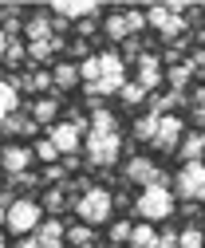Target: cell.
Instances as JSON below:
<instances>
[{
  "label": "cell",
  "mask_w": 205,
  "mask_h": 248,
  "mask_svg": "<svg viewBox=\"0 0 205 248\" xmlns=\"http://www.w3.org/2000/svg\"><path fill=\"white\" fill-rule=\"evenodd\" d=\"M142 99H146V91H142V83H138V79H126V87L119 91V103H123V107H138Z\"/></svg>",
  "instance_id": "obj_26"
},
{
  "label": "cell",
  "mask_w": 205,
  "mask_h": 248,
  "mask_svg": "<svg viewBox=\"0 0 205 248\" xmlns=\"http://www.w3.org/2000/svg\"><path fill=\"white\" fill-rule=\"evenodd\" d=\"M0 130H4V134H32V130H36V118L16 110V114H8L4 122H0Z\"/></svg>",
  "instance_id": "obj_19"
},
{
  "label": "cell",
  "mask_w": 205,
  "mask_h": 248,
  "mask_svg": "<svg viewBox=\"0 0 205 248\" xmlns=\"http://www.w3.org/2000/svg\"><path fill=\"white\" fill-rule=\"evenodd\" d=\"M40 225H44V205L28 201V197H20V201H12V205H8V229H12L16 236L36 232Z\"/></svg>",
  "instance_id": "obj_5"
},
{
  "label": "cell",
  "mask_w": 205,
  "mask_h": 248,
  "mask_svg": "<svg viewBox=\"0 0 205 248\" xmlns=\"http://www.w3.org/2000/svg\"><path fill=\"white\" fill-rule=\"evenodd\" d=\"M32 158H36V150H28V146H4L0 150V170L8 177H20V173H28Z\"/></svg>",
  "instance_id": "obj_10"
},
{
  "label": "cell",
  "mask_w": 205,
  "mask_h": 248,
  "mask_svg": "<svg viewBox=\"0 0 205 248\" xmlns=\"http://www.w3.org/2000/svg\"><path fill=\"white\" fill-rule=\"evenodd\" d=\"M193 107H205V87H197V95H193Z\"/></svg>",
  "instance_id": "obj_43"
},
{
  "label": "cell",
  "mask_w": 205,
  "mask_h": 248,
  "mask_svg": "<svg viewBox=\"0 0 205 248\" xmlns=\"http://www.w3.org/2000/svg\"><path fill=\"white\" fill-rule=\"evenodd\" d=\"M4 51H8V32L0 28V59H4Z\"/></svg>",
  "instance_id": "obj_42"
},
{
  "label": "cell",
  "mask_w": 205,
  "mask_h": 248,
  "mask_svg": "<svg viewBox=\"0 0 205 248\" xmlns=\"http://www.w3.org/2000/svg\"><path fill=\"white\" fill-rule=\"evenodd\" d=\"M107 36L110 40H130V24H126V12H114V16H107Z\"/></svg>",
  "instance_id": "obj_24"
},
{
  "label": "cell",
  "mask_w": 205,
  "mask_h": 248,
  "mask_svg": "<svg viewBox=\"0 0 205 248\" xmlns=\"http://www.w3.org/2000/svg\"><path fill=\"white\" fill-rule=\"evenodd\" d=\"M47 87H55L51 83V71H36L32 75V91H47Z\"/></svg>",
  "instance_id": "obj_36"
},
{
  "label": "cell",
  "mask_w": 205,
  "mask_h": 248,
  "mask_svg": "<svg viewBox=\"0 0 205 248\" xmlns=\"http://www.w3.org/2000/svg\"><path fill=\"white\" fill-rule=\"evenodd\" d=\"M126 24H130V36H138L146 28V12H126Z\"/></svg>",
  "instance_id": "obj_35"
},
{
  "label": "cell",
  "mask_w": 205,
  "mask_h": 248,
  "mask_svg": "<svg viewBox=\"0 0 205 248\" xmlns=\"http://www.w3.org/2000/svg\"><path fill=\"white\" fill-rule=\"evenodd\" d=\"M0 138H4V130H0Z\"/></svg>",
  "instance_id": "obj_46"
},
{
  "label": "cell",
  "mask_w": 205,
  "mask_h": 248,
  "mask_svg": "<svg viewBox=\"0 0 205 248\" xmlns=\"http://www.w3.org/2000/svg\"><path fill=\"white\" fill-rule=\"evenodd\" d=\"M83 248H99V244H83Z\"/></svg>",
  "instance_id": "obj_44"
},
{
  "label": "cell",
  "mask_w": 205,
  "mask_h": 248,
  "mask_svg": "<svg viewBox=\"0 0 205 248\" xmlns=\"http://www.w3.org/2000/svg\"><path fill=\"white\" fill-rule=\"evenodd\" d=\"M95 12H99V4H91V0H79V4L63 0V4H55V8H51L55 20H79V24H83V20H91Z\"/></svg>",
  "instance_id": "obj_13"
},
{
  "label": "cell",
  "mask_w": 205,
  "mask_h": 248,
  "mask_svg": "<svg viewBox=\"0 0 205 248\" xmlns=\"http://www.w3.org/2000/svg\"><path fill=\"white\" fill-rule=\"evenodd\" d=\"M91 130H119V126H114V114L103 110V107H95L91 110Z\"/></svg>",
  "instance_id": "obj_28"
},
{
  "label": "cell",
  "mask_w": 205,
  "mask_h": 248,
  "mask_svg": "<svg viewBox=\"0 0 205 248\" xmlns=\"http://www.w3.org/2000/svg\"><path fill=\"white\" fill-rule=\"evenodd\" d=\"M126 87V59L119 51H99V83L87 87V95H119Z\"/></svg>",
  "instance_id": "obj_1"
},
{
  "label": "cell",
  "mask_w": 205,
  "mask_h": 248,
  "mask_svg": "<svg viewBox=\"0 0 205 248\" xmlns=\"http://www.w3.org/2000/svg\"><path fill=\"white\" fill-rule=\"evenodd\" d=\"M67 244H75V248H83V244H95L91 225H71V229H67Z\"/></svg>",
  "instance_id": "obj_27"
},
{
  "label": "cell",
  "mask_w": 205,
  "mask_h": 248,
  "mask_svg": "<svg viewBox=\"0 0 205 248\" xmlns=\"http://www.w3.org/2000/svg\"><path fill=\"white\" fill-rule=\"evenodd\" d=\"M150 146H154L158 154H178V146H182V118H178V114H162L158 134H154Z\"/></svg>",
  "instance_id": "obj_9"
},
{
  "label": "cell",
  "mask_w": 205,
  "mask_h": 248,
  "mask_svg": "<svg viewBox=\"0 0 205 248\" xmlns=\"http://www.w3.org/2000/svg\"><path fill=\"white\" fill-rule=\"evenodd\" d=\"M158 122H162V114H142L138 122H134V138L138 142H154V134H158Z\"/></svg>",
  "instance_id": "obj_22"
},
{
  "label": "cell",
  "mask_w": 205,
  "mask_h": 248,
  "mask_svg": "<svg viewBox=\"0 0 205 248\" xmlns=\"http://www.w3.org/2000/svg\"><path fill=\"white\" fill-rule=\"evenodd\" d=\"M126 181L130 185H142V189H146V185H150V177L158 173V166H150V158H142V154H134V158L126 162Z\"/></svg>",
  "instance_id": "obj_14"
},
{
  "label": "cell",
  "mask_w": 205,
  "mask_h": 248,
  "mask_svg": "<svg viewBox=\"0 0 205 248\" xmlns=\"http://www.w3.org/2000/svg\"><path fill=\"white\" fill-rule=\"evenodd\" d=\"M178 240H182V248H205V232L201 229H182Z\"/></svg>",
  "instance_id": "obj_29"
},
{
  "label": "cell",
  "mask_w": 205,
  "mask_h": 248,
  "mask_svg": "<svg viewBox=\"0 0 205 248\" xmlns=\"http://www.w3.org/2000/svg\"><path fill=\"white\" fill-rule=\"evenodd\" d=\"M28 59V47L20 40H8V51H4V63H24Z\"/></svg>",
  "instance_id": "obj_30"
},
{
  "label": "cell",
  "mask_w": 205,
  "mask_h": 248,
  "mask_svg": "<svg viewBox=\"0 0 205 248\" xmlns=\"http://www.w3.org/2000/svg\"><path fill=\"white\" fill-rule=\"evenodd\" d=\"M75 213L83 217V225H107L114 213V197L107 189H87L75 197Z\"/></svg>",
  "instance_id": "obj_3"
},
{
  "label": "cell",
  "mask_w": 205,
  "mask_h": 248,
  "mask_svg": "<svg viewBox=\"0 0 205 248\" xmlns=\"http://www.w3.org/2000/svg\"><path fill=\"white\" fill-rule=\"evenodd\" d=\"M51 83L60 87V91H75L83 79H79V67H75V63H55V71H51Z\"/></svg>",
  "instance_id": "obj_17"
},
{
  "label": "cell",
  "mask_w": 205,
  "mask_h": 248,
  "mask_svg": "<svg viewBox=\"0 0 205 248\" xmlns=\"http://www.w3.org/2000/svg\"><path fill=\"white\" fill-rule=\"evenodd\" d=\"M36 240H40V248H63V240H67V229H63V225L51 217V221H44V225L36 229Z\"/></svg>",
  "instance_id": "obj_15"
},
{
  "label": "cell",
  "mask_w": 205,
  "mask_h": 248,
  "mask_svg": "<svg viewBox=\"0 0 205 248\" xmlns=\"http://www.w3.org/2000/svg\"><path fill=\"white\" fill-rule=\"evenodd\" d=\"M123 51H126V55H134V51H142V40H138V36H130V40L123 44Z\"/></svg>",
  "instance_id": "obj_39"
},
{
  "label": "cell",
  "mask_w": 205,
  "mask_h": 248,
  "mask_svg": "<svg viewBox=\"0 0 205 248\" xmlns=\"http://www.w3.org/2000/svg\"><path fill=\"white\" fill-rule=\"evenodd\" d=\"M55 51H60V40H40V44H28V63H47Z\"/></svg>",
  "instance_id": "obj_21"
},
{
  "label": "cell",
  "mask_w": 205,
  "mask_h": 248,
  "mask_svg": "<svg viewBox=\"0 0 205 248\" xmlns=\"http://www.w3.org/2000/svg\"><path fill=\"white\" fill-rule=\"evenodd\" d=\"M95 28H99L95 20H83V24H79V36H91V32H95Z\"/></svg>",
  "instance_id": "obj_41"
},
{
  "label": "cell",
  "mask_w": 205,
  "mask_h": 248,
  "mask_svg": "<svg viewBox=\"0 0 205 248\" xmlns=\"http://www.w3.org/2000/svg\"><path fill=\"white\" fill-rule=\"evenodd\" d=\"M130 232H134V225H130V221H119V225H110V240H114V244H123V240L130 244Z\"/></svg>",
  "instance_id": "obj_31"
},
{
  "label": "cell",
  "mask_w": 205,
  "mask_h": 248,
  "mask_svg": "<svg viewBox=\"0 0 205 248\" xmlns=\"http://www.w3.org/2000/svg\"><path fill=\"white\" fill-rule=\"evenodd\" d=\"M146 24H150L158 36H166V40H178V36L186 32V20H182L178 12H170L166 4H154L150 12H146Z\"/></svg>",
  "instance_id": "obj_8"
},
{
  "label": "cell",
  "mask_w": 205,
  "mask_h": 248,
  "mask_svg": "<svg viewBox=\"0 0 205 248\" xmlns=\"http://www.w3.org/2000/svg\"><path fill=\"white\" fill-rule=\"evenodd\" d=\"M60 28H67V24L55 20V16H32L24 24V36H28V44H40V40H55Z\"/></svg>",
  "instance_id": "obj_12"
},
{
  "label": "cell",
  "mask_w": 205,
  "mask_h": 248,
  "mask_svg": "<svg viewBox=\"0 0 205 248\" xmlns=\"http://www.w3.org/2000/svg\"><path fill=\"white\" fill-rule=\"evenodd\" d=\"M16 248H40V240H36V236H20Z\"/></svg>",
  "instance_id": "obj_40"
},
{
  "label": "cell",
  "mask_w": 205,
  "mask_h": 248,
  "mask_svg": "<svg viewBox=\"0 0 205 248\" xmlns=\"http://www.w3.org/2000/svg\"><path fill=\"white\" fill-rule=\"evenodd\" d=\"M162 79H166L162 59L146 51V55L138 59V83H142V91H146V95H150V91H158V87H162Z\"/></svg>",
  "instance_id": "obj_11"
},
{
  "label": "cell",
  "mask_w": 205,
  "mask_h": 248,
  "mask_svg": "<svg viewBox=\"0 0 205 248\" xmlns=\"http://www.w3.org/2000/svg\"><path fill=\"white\" fill-rule=\"evenodd\" d=\"M8 205H12V197H8V193H0V229L8 225Z\"/></svg>",
  "instance_id": "obj_37"
},
{
  "label": "cell",
  "mask_w": 205,
  "mask_h": 248,
  "mask_svg": "<svg viewBox=\"0 0 205 248\" xmlns=\"http://www.w3.org/2000/svg\"><path fill=\"white\" fill-rule=\"evenodd\" d=\"M189 79H193V67H189V63H173V67L166 71V83H170L173 91H186Z\"/></svg>",
  "instance_id": "obj_25"
},
{
  "label": "cell",
  "mask_w": 205,
  "mask_h": 248,
  "mask_svg": "<svg viewBox=\"0 0 205 248\" xmlns=\"http://www.w3.org/2000/svg\"><path fill=\"white\" fill-rule=\"evenodd\" d=\"M154 248H182V240H178L173 229H166V232H158V244H154Z\"/></svg>",
  "instance_id": "obj_34"
},
{
  "label": "cell",
  "mask_w": 205,
  "mask_h": 248,
  "mask_svg": "<svg viewBox=\"0 0 205 248\" xmlns=\"http://www.w3.org/2000/svg\"><path fill=\"white\" fill-rule=\"evenodd\" d=\"M134 213L146 217V225L166 221V217L173 213V193L170 189H158V185H146V189L138 193V201H134Z\"/></svg>",
  "instance_id": "obj_4"
},
{
  "label": "cell",
  "mask_w": 205,
  "mask_h": 248,
  "mask_svg": "<svg viewBox=\"0 0 205 248\" xmlns=\"http://www.w3.org/2000/svg\"><path fill=\"white\" fill-rule=\"evenodd\" d=\"M36 158H40V162H51V166H55V158H60V150H55V146H51V142L44 138V142L36 146Z\"/></svg>",
  "instance_id": "obj_33"
},
{
  "label": "cell",
  "mask_w": 205,
  "mask_h": 248,
  "mask_svg": "<svg viewBox=\"0 0 205 248\" xmlns=\"http://www.w3.org/2000/svg\"><path fill=\"white\" fill-rule=\"evenodd\" d=\"M8 114H16V83L0 75V122H4Z\"/></svg>",
  "instance_id": "obj_20"
},
{
  "label": "cell",
  "mask_w": 205,
  "mask_h": 248,
  "mask_svg": "<svg viewBox=\"0 0 205 248\" xmlns=\"http://www.w3.org/2000/svg\"><path fill=\"white\" fill-rule=\"evenodd\" d=\"M67 205V197H63V189H47V197H44V209H51V213H60Z\"/></svg>",
  "instance_id": "obj_32"
},
{
  "label": "cell",
  "mask_w": 205,
  "mask_h": 248,
  "mask_svg": "<svg viewBox=\"0 0 205 248\" xmlns=\"http://www.w3.org/2000/svg\"><path fill=\"white\" fill-rule=\"evenodd\" d=\"M0 248H4V236H0Z\"/></svg>",
  "instance_id": "obj_45"
},
{
  "label": "cell",
  "mask_w": 205,
  "mask_h": 248,
  "mask_svg": "<svg viewBox=\"0 0 205 248\" xmlns=\"http://www.w3.org/2000/svg\"><path fill=\"white\" fill-rule=\"evenodd\" d=\"M123 154L119 130H87V162L91 166H114Z\"/></svg>",
  "instance_id": "obj_2"
},
{
  "label": "cell",
  "mask_w": 205,
  "mask_h": 248,
  "mask_svg": "<svg viewBox=\"0 0 205 248\" xmlns=\"http://www.w3.org/2000/svg\"><path fill=\"white\" fill-rule=\"evenodd\" d=\"M55 114H60V99H40V103L32 107L36 126H55Z\"/></svg>",
  "instance_id": "obj_18"
},
{
  "label": "cell",
  "mask_w": 205,
  "mask_h": 248,
  "mask_svg": "<svg viewBox=\"0 0 205 248\" xmlns=\"http://www.w3.org/2000/svg\"><path fill=\"white\" fill-rule=\"evenodd\" d=\"M189 118H193V126H197V130H205V107H193Z\"/></svg>",
  "instance_id": "obj_38"
},
{
  "label": "cell",
  "mask_w": 205,
  "mask_h": 248,
  "mask_svg": "<svg viewBox=\"0 0 205 248\" xmlns=\"http://www.w3.org/2000/svg\"><path fill=\"white\" fill-rule=\"evenodd\" d=\"M158 244V232H154V225H134V232H130V248H154Z\"/></svg>",
  "instance_id": "obj_23"
},
{
  "label": "cell",
  "mask_w": 205,
  "mask_h": 248,
  "mask_svg": "<svg viewBox=\"0 0 205 248\" xmlns=\"http://www.w3.org/2000/svg\"><path fill=\"white\" fill-rule=\"evenodd\" d=\"M47 142L60 150V158H75L79 142H83V130L75 122H55V126H47Z\"/></svg>",
  "instance_id": "obj_7"
},
{
  "label": "cell",
  "mask_w": 205,
  "mask_h": 248,
  "mask_svg": "<svg viewBox=\"0 0 205 248\" xmlns=\"http://www.w3.org/2000/svg\"><path fill=\"white\" fill-rule=\"evenodd\" d=\"M173 189H178L182 201H189V205L205 201V162H186L178 170V177H173Z\"/></svg>",
  "instance_id": "obj_6"
},
{
  "label": "cell",
  "mask_w": 205,
  "mask_h": 248,
  "mask_svg": "<svg viewBox=\"0 0 205 248\" xmlns=\"http://www.w3.org/2000/svg\"><path fill=\"white\" fill-rule=\"evenodd\" d=\"M178 158H182V162H201V158H205V130H193V134L182 138Z\"/></svg>",
  "instance_id": "obj_16"
}]
</instances>
